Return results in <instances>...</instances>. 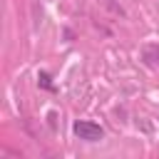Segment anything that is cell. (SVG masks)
I'll list each match as a JSON object with an SVG mask.
<instances>
[{
	"instance_id": "cell-3",
	"label": "cell",
	"mask_w": 159,
	"mask_h": 159,
	"mask_svg": "<svg viewBox=\"0 0 159 159\" xmlns=\"http://www.w3.org/2000/svg\"><path fill=\"white\" fill-rule=\"evenodd\" d=\"M37 84H40V87H45V89H50V92L55 89V84L50 82V75H47V72H40V75H37Z\"/></svg>"
},
{
	"instance_id": "cell-2",
	"label": "cell",
	"mask_w": 159,
	"mask_h": 159,
	"mask_svg": "<svg viewBox=\"0 0 159 159\" xmlns=\"http://www.w3.org/2000/svg\"><path fill=\"white\" fill-rule=\"evenodd\" d=\"M144 60H147V65L159 67V45H149V47H144Z\"/></svg>"
},
{
	"instance_id": "cell-1",
	"label": "cell",
	"mask_w": 159,
	"mask_h": 159,
	"mask_svg": "<svg viewBox=\"0 0 159 159\" xmlns=\"http://www.w3.org/2000/svg\"><path fill=\"white\" fill-rule=\"evenodd\" d=\"M72 132L80 139H84V142H99V139H104V129L97 122H89V119H77L72 124Z\"/></svg>"
}]
</instances>
